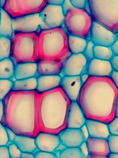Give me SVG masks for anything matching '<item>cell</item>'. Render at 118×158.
<instances>
[{"mask_svg":"<svg viewBox=\"0 0 118 158\" xmlns=\"http://www.w3.org/2000/svg\"><path fill=\"white\" fill-rule=\"evenodd\" d=\"M10 58L14 64L37 63L39 60L38 34L14 33Z\"/></svg>","mask_w":118,"mask_h":158,"instance_id":"cell-5","label":"cell"},{"mask_svg":"<svg viewBox=\"0 0 118 158\" xmlns=\"http://www.w3.org/2000/svg\"><path fill=\"white\" fill-rule=\"evenodd\" d=\"M35 158H58L54 153L44 152L38 150L37 152L34 154Z\"/></svg>","mask_w":118,"mask_h":158,"instance_id":"cell-37","label":"cell"},{"mask_svg":"<svg viewBox=\"0 0 118 158\" xmlns=\"http://www.w3.org/2000/svg\"><path fill=\"white\" fill-rule=\"evenodd\" d=\"M7 146L10 158H21L22 152L14 143H11Z\"/></svg>","mask_w":118,"mask_h":158,"instance_id":"cell-34","label":"cell"},{"mask_svg":"<svg viewBox=\"0 0 118 158\" xmlns=\"http://www.w3.org/2000/svg\"><path fill=\"white\" fill-rule=\"evenodd\" d=\"M0 9H1V8H0Z\"/></svg>","mask_w":118,"mask_h":158,"instance_id":"cell-57","label":"cell"},{"mask_svg":"<svg viewBox=\"0 0 118 158\" xmlns=\"http://www.w3.org/2000/svg\"><path fill=\"white\" fill-rule=\"evenodd\" d=\"M4 115V107L2 101H0V123H1Z\"/></svg>","mask_w":118,"mask_h":158,"instance_id":"cell-48","label":"cell"},{"mask_svg":"<svg viewBox=\"0 0 118 158\" xmlns=\"http://www.w3.org/2000/svg\"><path fill=\"white\" fill-rule=\"evenodd\" d=\"M116 117H118V100L117 101V102H116Z\"/></svg>","mask_w":118,"mask_h":158,"instance_id":"cell-54","label":"cell"},{"mask_svg":"<svg viewBox=\"0 0 118 158\" xmlns=\"http://www.w3.org/2000/svg\"><path fill=\"white\" fill-rule=\"evenodd\" d=\"M0 12H1V9H0ZM0 18H1V13H0Z\"/></svg>","mask_w":118,"mask_h":158,"instance_id":"cell-56","label":"cell"},{"mask_svg":"<svg viewBox=\"0 0 118 158\" xmlns=\"http://www.w3.org/2000/svg\"><path fill=\"white\" fill-rule=\"evenodd\" d=\"M38 35L39 60H56L63 64L72 55L69 35L64 26L42 30Z\"/></svg>","mask_w":118,"mask_h":158,"instance_id":"cell-4","label":"cell"},{"mask_svg":"<svg viewBox=\"0 0 118 158\" xmlns=\"http://www.w3.org/2000/svg\"><path fill=\"white\" fill-rule=\"evenodd\" d=\"M111 65L113 69V71L118 72V56H114L113 58L111 59Z\"/></svg>","mask_w":118,"mask_h":158,"instance_id":"cell-42","label":"cell"},{"mask_svg":"<svg viewBox=\"0 0 118 158\" xmlns=\"http://www.w3.org/2000/svg\"><path fill=\"white\" fill-rule=\"evenodd\" d=\"M95 46V44L93 43L90 40H89L88 41L86 47L83 53V55L85 56V58H86L88 62L94 58L93 50H94Z\"/></svg>","mask_w":118,"mask_h":158,"instance_id":"cell-33","label":"cell"},{"mask_svg":"<svg viewBox=\"0 0 118 158\" xmlns=\"http://www.w3.org/2000/svg\"><path fill=\"white\" fill-rule=\"evenodd\" d=\"M6 0H0V8L1 9H2L3 7L4 6L5 4H6Z\"/></svg>","mask_w":118,"mask_h":158,"instance_id":"cell-53","label":"cell"},{"mask_svg":"<svg viewBox=\"0 0 118 158\" xmlns=\"http://www.w3.org/2000/svg\"><path fill=\"white\" fill-rule=\"evenodd\" d=\"M117 39L115 33L93 22L90 30V40L95 45L111 47Z\"/></svg>","mask_w":118,"mask_h":158,"instance_id":"cell-12","label":"cell"},{"mask_svg":"<svg viewBox=\"0 0 118 158\" xmlns=\"http://www.w3.org/2000/svg\"><path fill=\"white\" fill-rule=\"evenodd\" d=\"M110 78L118 89V72L113 71L111 74Z\"/></svg>","mask_w":118,"mask_h":158,"instance_id":"cell-45","label":"cell"},{"mask_svg":"<svg viewBox=\"0 0 118 158\" xmlns=\"http://www.w3.org/2000/svg\"><path fill=\"white\" fill-rule=\"evenodd\" d=\"M108 158H118V153H111L108 156Z\"/></svg>","mask_w":118,"mask_h":158,"instance_id":"cell-52","label":"cell"},{"mask_svg":"<svg viewBox=\"0 0 118 158\" xmlns=\"http://www.w3.org/2000/svg\"><path fill=\"white\" fill-rule=\"evenodd\" d=\"M65 0H47L48 4H51L53 6H61Z\"/></svg>","mask_w":118,"mask_h":158,"instance_id":"cell-46","label":"cell"},{"mask_svg":"<svg viewBox=\"0 0 118 158\" xmlns=\"http://www.w3.org/2000/svg\"><path fill=\"white\" fill-rule=\"evenodd\" d=\"M9 142L6 128L0 123V146H7Z\"/></svg>","mask_w":118,"mask_h":158,"instance_id":"cell-35","label":"cell"},{"mask_svg":"<svg viewBox=\"0 0 118 158\" xmlns=\"http://www.w3.org/2000/svg\"><path fill=\"white\" fill-rule=\"evenodd\" d=\"M13 33H37L47 30L40 14L30 15L13 19Z\"/></svg>","mask_w":118,"mask_h":158,"instance_id":"cell-9","label":"cell"},{"mask_svg":"<svg viewBox=\"0 0 118 158\" xmlns=\"http://www.w3.org/2000/svg\"><path fill=\"white\" fill-rule=\"evenodd\" d=\"M37 72L38 76L60 75L62 71L63 63L56 60H38Z\"/></svg>","mask_w":118,"mask_h":158,"instance_id":"cell-19","label":"cell"},{"mask_svg":"<svg viewBox=\"0 0 118 158\" xmlns=\"http://www.w3.org/2000/svg\"><path fill=\"white\" fill-rule=\"evenodd\" d=\"M88 60L83 53L72 54L63 64L61 77L81 76L86 73Z\"/></svg>","mask_w":118,"mask_h":158,"instance_id":"cell-10","label":"cell"},{"mask_svg":"<svg viewBox=\"0 0 118 158\" xmlns=\"http://www.w3.org/2000/svg\"><path fill=\"white\" fill-rule=\"evenodd\" d=\"M93 55L95 59L107 61H110L114 56L111 47L96 45L94 47Z\"/></svg>","mask_w":118,"mask_h":158,"instance_id":"cell-28","label":"cell"},{"mask_svg":"<svg viewBox=\"0 0 118 158\" xmlns=\"http://www.w3.org/2000/svg\"><path fill=\"white\" fill-rule=\"evenodd\" d=\"M6 128V130H7V132L8 137V139H9V141L11 142V143H14V142L15 139H16L17 137V135L15 134L14 131H13L12 130L9 129V128Z\"/></svg>","mask_w":118,"mask_h":158,"instance_id":"cell-44","label":"cell"},{"mask_svg":"<svg viewBox=\"0 0 118 158\" xmlns=\"http://www.w3.org/2000/svg\"><path fill=\"white\" fill-rule=\"evenodd\" d=\"M115 34H116V37H117V39H118V32H117V33H116Z\"/></svg>","mask_w":118,"mask_h":158,"instance_id":"cell-55","label":"cell"},{"mask_svg":"<svg viewBox=\"0 0 118 158\" xmlns=\"http://www.w3.org/2000/svg\"><path fill=\"white\" fill-rule=\"evenodd\" d=\"M0 18V37L11 39L13 35V19L7 13L1 9Z\"/></svg>","mask_w":118,"mask_h":158,"instance_id":"cell-23","label":"cell"},{"mask_svg":"<svg viewBox=\"0 0 118 158\" xmlns=\"http://www.w3.org/2000/svg\"><path fill=\"white\" fill-rule=\"evenodd\" d=\"M111 48L114 56H118V39L112 44Z\"/></svg>","mask_w":118,"mask_h":158,"instance_id":"cell-47","label":"cell"},{"mask_svg":"<svg viewBox=\"0 0 118 158\" xmlns=\"http://www.w3.org/2000/svg\"><path fill=\"white\" fill-rule=\"evenodd\" d=\"M36 144L40 151L54 153L61 144L59 135L40 132L36 137Z\"/></svg>","mask_w":118,"mask_h":158,"instance_id":"cell-14","label":"cell"},{"mask_svg":"<svg viewBox=\"0 0 118 158\" xmlns=\"http://www.w3.org/2000/svg\"><path fill=\"white\" fill-rule=\"evenodd\" d=\"M86 118L77 102H72L67 118V128L81 129L86 124Z\"/></svg>","mask_w":118,"mask_h":158,"instance_id":"cell-17","label":"cell"},{"mask_svg":"<svg viewBox=\"0 0 118 158\" xmlns=\"http://www.w3.org/2000/svg\"><path fill=\"white\" fill-rule=\"evenodd\" d=\"M89 155L108 156L111 153L107 139L90 137L86 141Z\"/></svg>","mask_w":118,"mask_h":158,"instance_id":"cell-18","label":"cell"},{"mask_svg":"<svg viewBox=\"0 0 118 158\" xmlns=\"http://www.w3.org/2000/svg\"><path fill=\"white\" fill-rule=\"evenodd\" d=\"M88 40L77 36L69 35V48L72 54L83 53L85 49Z\"/></svg>","mask_w":118,"mask_h":158,"instance_id":"cell-27","label":"cell"},{"mask_svg":"<svg viewBox=\"0 0 118 158\" xmlns=\"http://www.w3.org/2000/svg\"><path fill=\"white\" fill-rule=\"evenodd\" d=\"M87 158H108V156H97V155H89Z\"/></svg>","mask_w":118,"mask_h":158,"instance_id":"cell-51","label":"cell"},{"mask_svg":"<svg viewBox=\"0 0 118 158\" xmlns=\"http://www.w3.org/2000/svg\"><path fill=\"white\" fill-rule=\"evenodd\" d=\"M21 158H35L34 155L33 153H24L22 152Z\"/></svg>","mask_w":118,"mask_h":158,"instance_id":"cell-50","label":"cell"},{"mask_svg":"<svg viewBox=\"0 0 118 158\" xmlns=\"http://www.w3.org/2000/svg\"><path fill=\"white\" fill-rule=\"evenodd\" d=\"M118 89L110 77L90 76L81 87L77 102L87 120L108 124L116 117Z\"/></svg>","mask_w":118,"mask_h":158,"instance_id":"cell-1","label":"cell"},{"mask_svg":"<svg viewBox=\"0 0 118 158\" xmlns=\"http://www.w3.org/2000/svg\"><path fill=\"white\" fill-rule=\"evenodd\" d=\"M37 87V78L15 80L12 91H31L36 90Z\"/></svg>","mask_w":118,"mask_h":158,"instance_id":"cell-25","label":"cell"},{"mask_svg":"<svg viewBox=\"0 0 118 158\" xmlns=\"http://www.w3.org/2000/svg\"><path fill=\"white\" fill-rule=\"evenodd\" d=\"M61 79L60 75L38 76L36 91L40 94L57 88L60 86Z\"/></svg>","mask_w":118,"mask_h":158,"instance_id":"cell-22","label":"cell"},{"mask_svg":"<svg viewBox=\"0 0 118 158\" xmlns=\"http://www.w3.org/2000/svg\"><path fill=\"white\" fill-rule=\"evenodd\" d=\"M92 21L112 32L118 31V0H88Z\"/></svg>","mask_w":118,"mask_h":158,"instance_id":"cell-6","label":"cell"},{"mask_svg":"<svg viewBox=\"0 0 118 158\" xmlns=\"http://www.w3.org/2000/svg\"><path fill=\"white\" fill-rule=\"evenodd\" d=\"M80 129L81 131V135L84 138L85 141L86 142L87 140L90 137V135H89V133H88V129L87 126H86V124H85L84 126H83L81 127Z\"/></svg>","mask_w":118,"mask_h":158,"instance_id":"cell-43","label":"cell"},{"mask_svg":"<svg viewBox=\"0 0 118 158\" xmlns=\"http://www.w3.org/2000/svg\"><path fill=\"white\" fill-rule=\"evenodd\" d=\"M11 39L0 37V60L11 58Z\"/></svg>","mask_w":118,"mask_h":158,"instance_id":"cell-29","label":"cell"},{"mask_svg":"<svg viewBox=\"0 0 118 158\" xmlns=\"http://www.w3.org/2000/svg\"><path fill=\"white\" fill-rule=\"evenodd\" d=\"M61 144L65 148H79L85 141L80 129H69L63 130L59 135Z\"/></svg>","mask_w":118,"mask_h":158,"instance_id":"cell-16","label":"cell"},{"mask_svg":"<svg viewBox=\"0 0 118 158\" xmlns=\"http://www.w3.org/2000/svg\"><path fill=\"white\" fill-rule=\"evenodd\" d=\"M82 86L80 76L63 77L60 83L64 93L72 102H77Z\"/></svg>","mask_w":118,"mask_h":158,"instance_id":"cell-13","label":"cell"},{"mask_svg":"<svg viewBox=\"0 0 118 158\" xmlns=\"http://www.w3.org/2000/svg\"><path fill=\"white\" fill-rule=\"evenodd\" d=\"M61 7L63 9L64 15H65L67 12L69 11V10L74 8L70 2V0H65L64 2L63 3V4L61 6Z\"/></svg>","mask_w":118,"mask_h":158,"instance_id":"cell-40","label":"cell"},{"mask_svg":"<svg viewBox=\"0 0 118 158\" xmlns=\"http://www.w3.org/2000/svg\"><path fill=\"white\" fill-rule=\"evenodd\" d=\"M47 4V0H6L2 9L14 19L40 14Z\"/></svg>","mask_w":118,"mask_h":158,"instance_id":"cell-8","label":"cell"},{"mask_svg":"<svg viewBox=\"0 0 118 158\" xmlns=\"http://www.w3.org/2000/svg\"><path fill=\"white\" fill-rule=\"evenodd\" d=\"M0 158H10L7 146H0Z\"/></svg>","mask_w":118,"mask_h":158,"instance_id":"cell-39","label":"cell"},{"mask_svg":"<svg viewBox=\"0 0 118 158\" xmlns=\"http://www.w3.org/2000/svg\"><path fill=\"white\" fill-rule=\"evenodd\" d=\"M108 129L111 135L118 136V117H116L108 124Z\"/></svg>","mask_w":118,"mask_h":158,"instance_id":"cell-36","label":"cell"},{"mask_svg":"<svg viewBox=\"0 0 118 158\" xmlns=\"http://www.w3.org/2000/svg\"><path fill=\"white\" fill-rule=\"evenodd\" d=\"M113 71L110 61L95 58L88 61L86 69L89 76L95 77H110Z\"/></svg>","mask_w":118,"mask_h":158,"instance_id":"cell-15","label":"cell"},{"mask_svg":"<svg viewBox=\"0 0 118 158\" xmlns=\"http://www.w3.org/2000/svg\"><path fill=\"white\" fill-rule=\"evenodd\" d=\"M37 63H24L15 64V80L37 78Z\"/></svg>","mask_w":118,"mask_h":158,"instance_id":"cell-21","label":"cell"},{"mask_svg":"<svg viewBox=\"0 0 118 158\" xmlns=\"http://www.w3.org/2000/svg\"><path fill=\"white\" fill-rule=\"evenodd\" d=\"M72 102L61 86L40 94L38 119L40 132L59 135L66 129Z\"/></svg>","mask_w":118,"mask_h":158,"instance_id":"cell-3","label":"cell"},{"mask_svg":"<svg viewBox=\"0 0 118 158\" xmlns=\"http://www.w3.org/2000/svg\"><path fill=\"white\" fill-rule=\"evenodd\" d=\"M58 158H85L79 148H67L59 153Z\"/></svg>","mask_w":118,"mask_h":158,"instance_id":"cell-30","label":"cell"},{"mask_svg":"<svg viewBox=\"0 0 118 158\" xmlns=\"http://www.w3.org/2000/svg\"><path fill=\"white\" fill-rule=\"evenodd\" d=\"M13 85L14 82L12 80L0 79V101H3L13 90Z\"/></svg>","mask_w":118,"mask_h":158,"instance_id":"cell-31","label":"cell"},{"mask_svg":"<svg viewBox=\"0 0 118 158\" xmlns=\"http://www.w3.org/2000/svg\"><path fill=\"white\" fill-rule=\"evenodd\" d=\"M40 16L47 29L63 26L65 15L61 6L47 4L40 13Z\"/></svg>","mask_w":118,"mask_h":158,"instance_id":"cell-11","label":"cell"},{"mask_svg":"<svg viewBox=\"0 0 118 158\" xmlns=\"http://www.w3.org/2000/svg\"><path fill=\"white\" fill-rule=\"evenodd\" d=\"M110 153H118V136L110 135L107 139Z\"/></svg>","mask_w":118,"mask_h":158,"instance_id":"cell-32","label":"cell"},{"mask_svg":"<svg viewBox=\"0 0 118 158\" xmlns=\"http://www.w3.org/2000/svg\"><path fill=\"white\" fill-rule=\"evenodd\" d=\"M80 151L81 152L82 155L84 156L85 158H87L89 155V152H88V147L86 143V142H84L79 147Z\"/></svg>","mask_w":118,"mask_h":158,"instance_id":"cell-41","label":"cell"},{"mask_svg":"<svg viewBox=\"0 0 118 158\" xmlns=\"http://www.w3.org/2000/svg\"><path fill=\"white\" fill-rule=\"evenodd\" d=\"M92 23L90 15L85 10L73 8L65 15L63 26L69 35L90 40Z\"/></svg>","mask_w":118,"mask_h":158,"instance_id":"cell-7","label":"cell"},{"mask_svg":"<svg viewBox=\"0 0 118 158\" xmlns=\"http://www.w3.org/2000/svg\"><path fill=\"white\" fill-rule=\"evenodd\" d=\"M14 143L22 152L33 153L37 149L35 138L33 137L17 135Z\"/></svg>","mask_w":118,"mask_h":158,"instance_id":"cell-24","label":"cell"},{"mask_svg":"<svg viewBox=\"0 0 118 158\" xmlns=\"http://www.w3.org/2000/svg\"><path fill=\"white\" fill-rule=\"evenodd\" d=\"M85 124L91 137L107 139L111 135L108 125L106 123L93 120H86Z\"/></svg>","mask_w":118,"mask_h":158,"instance_id":"cell-20","label":"cell"},{"mask_svg":"<svg viewBox=\"0 0 118 158\" xmlns=\"http://www.w3.org/2000/svg\"><path fill=\"white\" fill-rule=\"evenodd\" d=\"M40 93L11 91L3 100L4 115L1 124L18 136L36 138L40 133L38 119Z\"/></svg>","mask_w":118,"mask_h":158,"instance_id":"cell-2","label":"cell"},{"mask_svg":"<svg viewBox=\"0 0 118 158\" xmlns=\"http://www.w3.org/2000/svg\"><path fill=\"white\" fill-rule=\"evenodd\" d=\"M14 72V63L11 58L0 60V79L12 80Z\"/></svg>","mask_w":118,"mask_h":158,"instance_id":"cell-26","label":"cell"},{"mask_svg":"<svg viewBox=\"0 0 118 158\" xmlns=\"http://www.w3.org/2000/svg\"><path fill=\"white\" fill-rule=\"evenodd\" d=\"M87 0H70V2L74 8L85 10Z\"/></svg>","mask_w":118,"mask_h":158,"instance_id":"cell-38","label":"cell"},{"mask_svg":"<svg viewBox=\"0 0 118 158\" xmlns=\"http://www.w3.org/2000/svg\"><path fill=\"white\" fill-rule=\"evenodd\" d=\"M89 75L87 73H83L80 76L81 77V84L82 85H83L88 80V78H89Z\"/></svg>","mask_w":118,"mask_h":158,"instance_id":"cell-49","label":"cell"}]
</instances>
